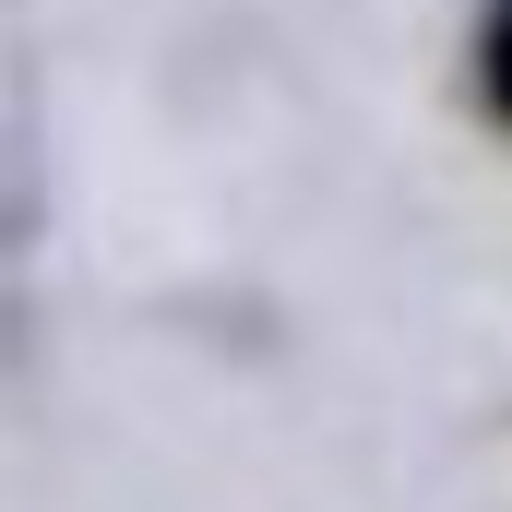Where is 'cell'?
<instances>
[{
  "label": "cell",
  "instance_id": "obj_1",
  "mask_svg": "<svg viewBox=\"0 0 512 512\" xmlns=\"http://www.w3.org/2000/svg\"><path fill=\"white\" fill-rule=\"evenodd\" d=\"M477 72H489V108L512 120V0H489V36H477Z\"/></svg>",
  "mask_w": 512,
  "mask_h": 512
}]
</instances>
